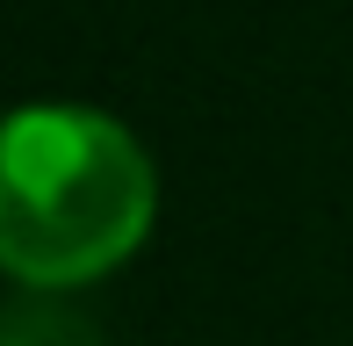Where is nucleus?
Masks as SVG:
<instances>
[{"mask_svg": "<svg viewBox=\"0 0 353 346\" xmlns=\"http://www.w3.org/2000/svg\"><path fill=\"white\" fill-rule=\"evenodd\" d=\"M51 332H65V325H43V318H14V325H8V346H65V339H51Z\"/></svg>", "mask_w": 353, "mask_h": 346, "instance_id": "nucleus-2", "label": "nucleus"}, {"mask_svg": "<svg viewBox=\"0 0 353 346\" xmlns=\"http://www.w3.org/2000/svg\"><path fill=\"white\" fill-rule=\"evenodd\" d=\"M159 166L130 123L87 101H22L0 137V267L29 296H72L144 253Z\"/></svg>", "mask_w": 353, "mask_h": 346, "instance_id": "nucleus-1", "label": "nucleus"}]
</instances>
